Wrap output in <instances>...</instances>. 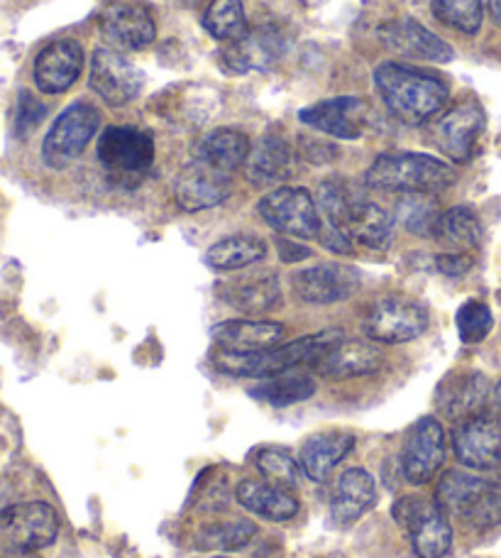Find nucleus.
I'll return each mask as SVG.
<instances>
[{
	"mask_svg": "<svg viewBox=\"0 0 501 558\" xmlns=\"http://www.w3.org/2000/svg\"><path fill=\"white\" fill-rule=\"evenodd\" d=\"M375 84L384 106L408 125L428 123L448 106L450 86L440 74L401 62L375 69Z\"/></svg>",
	"mask_w": 501,
	"mask_h": 558,
	"instance_id": "obj_1",
	"label": "nucleus"
},
{
	"mask_svg": "<svg viewBox=\"0 0 501 558\" xmlns=\"http://www.w3.org/2000/svg\"><path fill=\"white\" fill-rule=\"evenodd\" d=\"M318 206L328 226L343 233L350 243L382 251L392 243L394 218L382 206L369 202L345 179H328L318 189Z\"/></svg>",
	"mask_w": 501,
	"mask_h": 558,
	"instance_id": "obj_2",
	"label": "nucleus"
},
{
	"mask_svg": "<svg viewBox=\"0 0 501 558\" xmlns=\"http://www.w3.org/2000/svg\"><path fill=\"white\" fill-rule=\"evenodd\" d=\"M343 338L345 333L340 328H326V331L296 338L292 343L274 345L259 353H228L218 348L213 353V365L225 375L267 380V377L292 373L301 365L314 367Z\"/></svg>",
	"mask_w": 501,
	"mask_h": 558,
	"instance_id": "obj_3",
	"label": "nucleus"
},
{
	"mask_svg": "<svg viewBox=\"0 0 501 558\" xmlns=\"http://www.w3.org/2000/svg\"><path fill=\"white\" fill-rule=\"evenodd\" d=\"M367 186L399 194H438L453 186L455 172L448 162L420 153H384L365 174Z\"/></svg>",
	"mask_w": 501,
	"mask_h": 558,
	"instance_id": "obj_4",
	"label": "nucleus"
},
{
	"mask_svg": "<svg viewBox=\"0 0 501 558\" xmlns=\"http://www.w3.org/2000/svg\"><path fill=\"white\" fill-rule=\"evenodd\" d=\"M392 514L418 558H445L453 549V526L448 512L436 500L424 495L399 497Z\"/></svg>",
	"mask_w": 501,
	"mask_h": 558,
	"instance_id": "obj_5",
	"label": "nucleus"
},
{
	"mask_svg": "<svg viewBox=\"0 0 501 558\" xmlns=\"http://www.w3.org/2000/svg\"><path fill=\"white\" fill-rule=\"evenodd\" d=\"M98 125L100 113L94 104L76 101L66 106L42 140V162L49 169H66L91 145Z\"/></svg>",
	"mask_w": 501,
	"mask_h": 558,
	"instance_id": "obj_6",
	"label": "nucleus"
},
{
	"mask_svg": "<svg viewBox=\"0 0 501 558\" xmlns=\"http://www.w3.org/2000/svg\"><path fill=\"white\" fill-rule=\"evenodd\" d=\"M259 216L274 228L277 233L301 241H318L323 233V218L316 198L301 186L272 189L257 206Z\"/></svg>",
	"mask_w": 501,
	"mask_h": 558,
	"instance_id": "obj_7",
	"label": "nucleus"
},
{
	"mask_svg": "<svg viewBox=\"0 0 501 558\" xmlns=\"http://www.w3.org/2000/svg\"><path fill=\"white\" fill-rule=\"evenodd\" d=\"M428 308L408 296H384L369 306L365 316V333L369 341L399 345L416 341L428 331Z\"/></svg>",
	"mask_w": 501,
	"mask_h": 558,
	"instance_id": "obj_8",
	"label": "nucleus"
},
{
	"mask_svg": "<svg viewBox=\"0 0 501 558\" xmlns=\"http://www.w3.org/2000/svg\"><path fill=\"white\" fill-rule=\"evenodd\" d=\"M98 162L108 169V174L118 179H133L149 172L155 165V140L137 128L115 125L106 128L98 137Z\"/></svg>",
	"mask_w": 501,
	"mask_h": 558,
	"instance_id": "obj_9",
	"label": "nucleus"
},
{
	"mask_svg": "<svg viewBox=\"0 0 501 558\" xmlns=\"http://www.w3.org/2000/svg\"><path fill=\"white\" fill-rule=\"evenodd\" d=\"M445 461V432L438 418L424 416L408 428L401 446V473L414 487L428 485Z\"/></svg>",
	"mask_w": 501,
	"mask_h": 558,
	"instance_id": "obj_10",
	"label": "nucleus"
},
{
	"mask_svg": "<svg viewBox=\"0 0 501 558\" xmlns=\"http://www.w3.org/2000/svg\"><path fill=\"white\" fill-rule=\"evenodd\" d=\"M453 448L467 471H494L501 465V422L487 412L463 418L453 428Z\"/></svg>",
	"mask_w": 501,
	"mask_h": 558,
	"instance_id": "obj_11",
	"label": "nucleus"
},
{
	"mask_svg": "<svg viewBox=\"0 0 501 558\" xmlns=\"http://www.w3.org/2000/svg\"><path fill=\"white\" fill-rule=\"evenodd\" d=\"M91 92L100 101L120 108L135 101L145 86V74L135 64L110 47H98L91 59Z\"/></svg>",
	"mask_w": 501,
	"mask_h": 558,
	"instance_id": "obj_12",
	"label": "nucleus"
},
{
	"mask_svg": "<svg viewBox=\"0 0 501 558\" xmlns=\"http://www.w3.org/2000/svg\"><path fill=\"white\" fill-rule=\"evenodd\" d=\"M0 536L25 549H47L59 536V514L47 502H20L0 510Z\"/></svg>",
	"mask_w": 501,
	"mask_h": 558,
	"instance_id": "obj_13",
	"label": "nucleus"
},
{
	"mask_svg": "<svg viewBox=\"0 0 501 558\" xmlns=\"http://www.w3.org/2000/svg\"><path fill=\"white\" fill-rule=\"evenodd\" d=\"M100 35L110 49L120 52H139L155 43L157 25L152 10L133 0H118L110 3L100 15Z\"/></svg>",
	"mask_w": 501,
	"mask_h": 558,
	"instance_id": "obj_14",
	"label": "nucleus"
},
{
	"mask_svg": "<svg viewBox=\"0 0 501 558\" xmlns=\"http://www.w3.org/2000/svg\"><path fill=\"white\" fill-rule=\"evenodd\" d=\"M487 131V116L477 101H463L440 118L436 125V143L450 162L465 165L477 155L479 140Z\"/></svg>",
	"mask_w": 501,
	"mask_h": 558,
	"instance_id": "obj_15",
	"label": "nucleus"
},
{
	"mask_svg": "<svg viewBox=\"0 0 501 558\" xmlns=\"http://www.w3.org/2000/svg\"><path fill=\"white\" fill-rule=\"evenodd\" d=\"M367 116L369 106L359 96L328 98V101H318L298 113L304 125L340 140L363 137L367 128Z\"/></svg>",
	"mask_w": 501,
	"mask_h": 558,
	"instance_id": "obj_16",
	"label": "nucleus"
},
{
	"mask_svg": "<svg viewBox=\"0 0 501 558\" xmlns=\"http://www.w3.org/2000/svg\"><path fill=\"white\" fill-rule=\"evenodd\" d=\"M359 289V275L355 267L340 263H320L294 275V292L301 302L314 306H328L345 302Z\"/></svg>",
	"mask_w": 501,
	"mask_h": 558,
	"instance_id": "obj_17",
	"label": "nucleus"
},
{
	"mask_svg": "<svg viewBox=\"0 0 501 558\" xmlns=\"http://www.w3.org/2000/svg\"><path fill=\"white\" fill-rule=\"evenodd\" d=\"M230 192H233L230 174L220 172V169L210 167L206 162H200L196 157L182 169V172H179L174 182L176 204L188 214L220 206L230 196Z\"/></svg>",
	"mask_w": 501,
	"mask_h": 558,
	"instance_id": "obj_18",
	"label": "nucleus"
},
{
	"mask_svg": "<svg viewBox=\"0 0 501 558\" xmlns=\"http://www.w3.org/2000/svg\"><path fill=\"white\" fill-rule=\"evenodd\" d=\"M84 72V47L76 39H57L39 49L35 59L33 78L37 92L47 96L64 94Z\"/></svg>",
	"mask_w": 501,
	"mask_h": 558,
	"instance_id": "obj_19",
	"label": "nucleus"
},
{
	"mask_svg": "<svg viewBox=\"0 0 501 558\" xmlns=\"http://www.w3.org/2000/svg\"><path fill=\"white\" fill-rule=\"evenodd\" d=\"M489 395H492V390H489V380L482 373H453L440 383L436 404L440 412L457 424L463 418L482 414Z\"/></svg>",
	"mask_w": 501,
	"mask_h": 558,
	"instance_id": "obj_20",
	"label": "nucleus"
},
{
	"mask_svg": "<svg viewBox=\"0 0 501 558\" xmlns=\"http://www.w3.org/2000/svg\"><path fill=\"white\" fill-rule=\"evenodd\" d=\"M384 365V353L375 341L343 338L314 365V371L330 380H347V377L372 375Z\"/></svg>",
	"mask_w": 501,
	"mask_h": 558,
	"instance_id": "obj_21",
	"label": "nucleus"
},
{
	"mask_svg": "<svg viewBox=\"0 0 501 558\" xmlns=\"http://www.w3.org/2000/svg\"><path fill=\"white\" fill-rule=\"evenodd\" d=\"M218 296L243 314H267L282 306V284L272 272L235 277L220 282Z\"/></svg>",
	"mask_w": 501,
	"mask_h": 558,
	"instance_id": "obj_22",
	"label": "nucleus"
},
{
	"mask_svg": "<svg viewBox=\"0 0 501 558\" xmlns=\"http://www.w3.org/2000/svg\"><path fill=\"white\" fill-rule=\"evenodd\" d=\"M216 345L228 353H259L274 348L284 338V326L259 318H233L213 326Z\"/></svg>",
	"mask_w": 501,
	"mask_h": 558,
	"instance_id": "obj_23",
	"label": "nucleus"
},
{
	"mask_svg": "<svg viewBox=\"0 0 501 558\" xmlns=\"http://www.w3.org/2000/svg\"><path fill=\"white\" fill-rule=\"evenodd\" d=\"M294 153L282 135H265L253 145L245 162L247 179L257 186H274L292 177Z\"/></svg>",
	"mask_w": 501,
	"mask_h": 558,
	"instance_id": "obj_24",
	"label": "nucleus"
},
{
	"mask_svg": "<svg viewBox=\"0 0 501 558\" xmlns=\"http://www.w3.org/2000/svg\"><path fill=\"white\" fill-rule=\"evenodd\" d=\"M355 448V436L347 432H326L310 436L301 446L298 463L301 471L314 483H326L328 475L345 461V456Z\"/></svg>",
	"mask_w": 501,
	"mask_h": 558,
	"instance_id": "obj_25",
	"label": "nucleus"
},
{
	"mask_svg": "<svg viewBox=\"0 0 501 558\" xmlns=\"http://www.w3.org/2000/svg\"><path fill=\"white\" fill-rule=\"evenodd\" d=\"M235 500L247 512L269 522H289L298 514L294 493L269 481H243L235 487Z\"/></svg>",
	"mask_w": 501,
	"mask_h": 558,
	"instance_id": "obj_26",
	"label": "nucleus"
},
{
	"mask_svg": "<svg viewBox=\"0 0 501 558\" xmlns=\"http://www.w3.org/2000/svg\"><path fill=\"white\" fill-rule=\"evenodd\" d=\"M377 500L375 477L363 468H350L335 485L333 502H330V517L338 524H353L363 517Z\"/></svg>",
	"mask_w": 501,
	"mask_h": 558,
	"instance_id": "obj_27",
	"label": "nucleus"
},
{
	"mask_svg": "<svg viewBox=\"0 0 501 558\" xmlns=\"http://www.w3.org/2000/svg\"><path fill=\"white\" fill-rule=\"evenodd\" d=\"M267 257V243L253 233L225 235L208 247L204 263L216 272H237Z\"/></svg>",
	"mask_w": 501,
	"mask_h": 558,
	"instance_id": "obj_28",
	"label": "nucleus"
},
{
	"mask_svg": "<svg viewBox=\"0 0 501 558\" xmlns=\"http://www.w3.org/2000/svg\"><path fill=\"white\" fill-rule=\"evenodd\" d=\"M387 39L389 45H394L399 52L414 54L420 59H428V62H450L453 59V47L443 43L438 35L430 33L414 17L396 20L387 27Z\"/></svg>",
	"mask_w": 501,
	"mask_h": 558,
	"instance_id": "obj_29",
	"label": "nucleus"
},
{
	"mask_svg": "<svg viewBox=\"0 0 501 558\" xmlns=\"http://www.w3.org/2000/svg\"><path fill=\"white\" fill-rule=\"evenodd\" d=\"M249 149H253V145H249V137L245 133L233 131V128H218V131L200 140L194 157L220 169V172L233 174L235 169L245 167Z\"/></svg>",
	"mask_w": 501,
	"mask_h": 558,
	"instance_id": "obj_30",
	"label": "nucleus"
},
{
	"mask_svg": "<svg viewBox=\"0 0 501 558\" xmlns=\"http://www.w3.org/2000/svg\"><path fill=\"white\" fill-rule=\"evenodd\" d=\"M277 54L279 37H274V33H269V29H262V33L247 29L245 37L235 39V43H230L223 49L228 69H233L237 74H245L249 69H262L269 62H274Z\"/></svg>",
	"mask_w": 501,
	"mask_h": 558,
	"instance_id": "obj_31",
	"label": "nucleus"
},
{
	"mask_svg": "<svg viewBox=\"0 0 501 558\" xmlns=\"http://www.w3.org/2000/svg\"><path fill=\"white\" fill-rule=\"evenodd\" d=\"M436 241L450 247V253H467L475 251L482 243V223L477 214L467 206H455L443 211L433 231Z\"/></svg>",
	"mask_w": 501,
	"mask_h": 558,
	"instance_id": "obj_32",
	"label": "nucleus"
},
{
	"mask_svg": "<svg viewBox=\"0 0 501 558\" xmlns=\"http://www.w3.org/2000/svg\"><path fill=\"white\" fill-rule=\"evenodd\" d=\"M316 395V383L310 375L304 373H284L267 377L259 385L249 390V397H255L257 402H265L269 407H292L308 400Z\"/></svg>",
	"mask_w": 501,
	"mask_h": 558,
	"instance_id": "obj_33",
	"label": "nucleus"
},
{
	"mask_svg": "<svg viewBox=\"0 0 501 558\" xmlns=\"http://www.w3.org/2000/svg\"><path fill=\"white\" fill-rule=\"evenodd\" d=\"M257 526L249 520H225L200 526L194 536L198 551H240L255 539Z\"/></svg>",
	"mask_w": 501,
	"mask_h": 558,
	"instance_id": "obj_34",
	"label": "nucleus"
},
{
	"mask_svg": "<svg viewBox=\"0 0 501 558\" xmlns=\"http://www.w3.org/2000/svg\"><path fill=\"white\" fill-rule=\"evenodd\" d=\"M204 27L210 37L220 43H235L247 35V17L243 0H210L204 15Z\"/></svg>",
	"mask_w": 501,
	"mask_h": 558,
	"instance_id": "obj_35",
	"label": "nucleus"
},
{
	"mask_svg": "<svg viewBox=\"0 0 501 558\" xmlns=\"http://www.w3.org/2000/svg\"><path fill=\"white\" fill-rule=\"evenodd\" d=\"M255 465L257 471L262 473L265 481L274 483L279 487H286V490H296L301 481V463L296 458L286 451V448L279 446H265L255 453Z\"/></svg>",
	"mask_w": 501,
	"mask_h": 558,
	"instance_id": "obj_36",
	"label": "nucleus"
},
{
	"mask_svg": "<svg viewBox=\"0 0 501 558\" xmlns=\"http://www.w3.org/2000/svg\"><path fill=\"white\" fill-rule=\"evenodd\" d=\"M396 218L411 233L433 235L440 218L433 194H404L396 206Z\"/></svg>",
	"mask_w": 501,
	"mask_h": 558,
	"instance_id": "obj_37",
	"label": "nucleus"
},
{
	"mask_svg": "<svg viewBox=\"0 0 501 558\" xmlns=\"http://www.w3.org/2000/svg\"><path fill=\"white\" fill-rule=\"evenodd\" d=\"M433 15L463 35H477L485 20L482 0H433Z\"/></svg>",
	"mask_w": 501,
	"mask_h": 558,
	"instance_id": "obj_38",
	"label": "nucleus"
},
{
	"mask_svg": "<svg viewBox=\"0 0 501 558\" xmlns=\"http://www.w3.org/2000/svg\"><path fill=\"white\" fill-rule=\"evenodd\" d=\"M455 324H457L460 341L467 345H477V343H482L489 333H492L494 316H492V312H489V306L485 302L469 299V302H465L457 308Z\"/></svg>",
	"mask_w": 501,
	"mask_h": 558,
	"instance_id": "obj_39",
	"label": "nucleus"
},
{
	"mask_svg": "<svg viewBox=\"0 0 501 558\" xmlns=\"http://www.w3.org/2000/svg\"><path fill=\"white\" fill-rule=\"evenodd\" d=\"M457 520H463V524L477 532L494 530V526L501 524V490H497V487H485V490L475 495V500L457 514Z\"/></svg>",
	"mask_w": 501,
	"mask_h": 558,
	"instance_id": "obj_40",
	"label": "nucleus"
},
{
	"mask_svg": "<svg viewBox=\"0 0 501 558\" xmlns=\"http://www.w3.org/2000/svg\"><path fill=\"white\" fill-rule=\"evenodd\" d=\"M47 116V106L42 101H37L33 94L23 92L17 101V116H15V133L17 137H29V133L45 121Z\"/></svg>",
	"mask_w": 501,
	"mask_h": 558,
	"instance_id": "obj_41",
	"label": "nucleus"
},
{
	"mask_svg": "<svg viewBox=\"0 0 501 558\" xmlns=\"http://www.w3.org/2000/svg\"><path fill=\"white\" fill-rule=\"evenodd\" d=\"M436 265L443 275L460 277V275H465L469 267H473V257H469L467 253H443V255H438Z\"/></svg>",
	"mask_w": 501,
	"mask_h": 558,
	"instance_id": "obj_42",
	"label": "nucleus"
},
{
	"mask_svg": "<svg viewBox=\"0 0 501 558\" xmlns=\"http://www.w3.org/2000/svg\"><path fill=\"white\" fill-rule=\"evenodd\" d=\"M277 251H279V257H282L284 263H301V260H306V257L310 255V251L306 245H298L294 238H289V235H279L277 238Z\"/></svg>",
	"mask_w": 501,
	"mask_h": 558,
	"instance_id": "obj_43",
	"label": "nucleus"
},
{
	"mask_svg": "<svg viewBox=\"0 0 501 558\" xmlns=\"http://www.w3.org/2000/svg\"><path fill=\"white\" fill-rule=\"evenodd\" d=\"M0 558H39L37 551L25 549V546H17L0 536Z\"/></svg>",
	"mask_w": 501,
	"mask_h": 558,
	"instance_id": "obj_44",
	"label": "nucleus"
},
{
	"mask_svg": "<svg viewBox=\"0 0 501 558\" xmlns=\"http://www.w3.org/2000/svg\"><path fill=\"white\" fill-rule=\"evenodd\" d=\"M489 402H492V410H494V416L501 418V380L494 385L492 395H489Z\"/></svg>",
	"mask_w": 501,
	"mask_h": 558,
	"instance_id": "obj_45",
	"label": "nucleus"
},
{
	"mask_svg": "<svg viewBox=\"0 0 501 558\" xmlns=\"http://www.w3.org/2000/svg\"><path fill=\"white\" fill-rule=\"evenodd\" d=\"M489 3V15H492V23L501 27V0H487Z\"/></svg>",
	"mask_w": 501,
	"mask_h": 558,
	"instance_id": "obj_46",
	"label": "nucleus"
},
{
	"mask_svg": "<svg viewBox=\"0 0 501 558\" xmlns=\"http://www.w3.org/2000/svg\"><path fill=\"white\" fill-rule=\"evenodd\" d=\"M216 558H225V556H216Z\"/></svg>",
	"mask_w": 501,
	"mask_h": 558,
	"instance_id": "obj_47",
	"label": "nucleus"
}]
</instances>
